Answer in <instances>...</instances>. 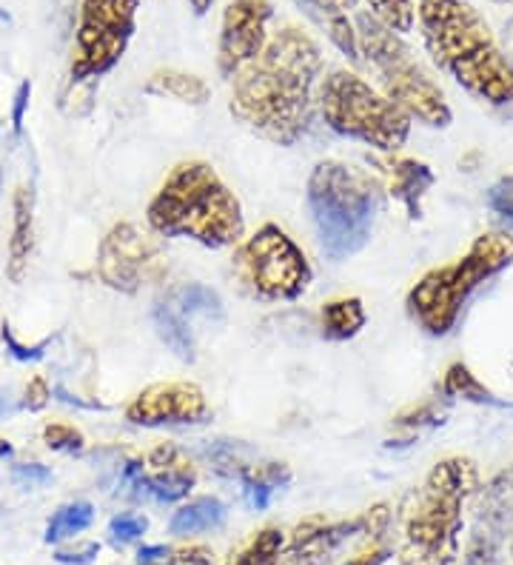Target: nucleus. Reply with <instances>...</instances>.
<instances>
[{
	"label": "nucleus",
	"instance_id": "1",
	"mask_svg": "<svg viewBox=\"0 0 513 565\" xmlns=\"http://www.w3.org/2000/svg\"><path fill=\"white\" fill-rule=\"evenodd\" d=\"M322 55L314 38L297 26L268 38L254 63L234 77L232 109L239 124L277 146H295L314 124V86Z\"/></svg>",
	"mask_w": 513,
	"mask_h": 565
},
{
	"label": "nucleus",
	"instance_id": "2",
	"mask_svg": "<svg viewBox=\"0 0 513 565\" xmlns=\"http://www.w3.org/2000/svg\"><path fill=\"white\" fill-rule=\"evenodd\" d=\"M417 21L437 70L482 104H513V66L485 18L466 0H419Z\"/></svg>",
	"mask_w": 513,
	"mask_h": 565
},
{
	"label": "nucleus",
	"instance_id": "3",
	"mask_svg": "<svg viewBox=\"0 0 513 565\" xmlns=\"http://www.w3.org/2000/svg\"><path fill=\"white\" fill-rule=\"evenodd\" d=\"M477 491V462L468 457L439 460L399 505V565H457L466 525L462 511Z\"/></svg>",
	"mask_w": 513,
	"mask_h": 565
},
{
	"label": "nucleus",
	"instance_id": "4",
	"mask_svg": "<svg viewBox=\"0 0 513 565\" xmlns=\"http://www.w3.org/2000/svg\"><path fill=\"white\" fill-rule=\"evenodd\" d=\"M151 232L185 237L205 248L237 246L246 237V217L232 189L209 163L185 160L174 166L146 212Z\"/></svg>",
	"mask_w": 513,
	"mask_h": 565
},
{
	"label": "nucleus",
	"instance_id": "5",
	"mask_svg": "<svg viewBox=\"0 0 513 565\" xmlns=\"http://www.w3.org/2000/svg\"><path fill=\"white\" fill-rule=\"evenodd\" d=\"M308 212L320 248L331 260H349L371 241L380 186L365 172L340 160H322L308 178Z\"/></svg>",
	"mask_w": 513,
	"mask_h": 565
},
{
	"label": "nucleus",
	"instance_id": "6",
	"mask_svg": "<svg viewBox=\"0 0 513 565\" xmlns=\"http://www.w3.org/2000/svg\"><path fill=\"white\" fill-rule=\"evenodd\" d=\"M354 29L356 43H360V61H365V66L374 72L380 89L391 104H397L410 120H419L431 129L451 126L453 111L445 100L442 89L414 61L403 35L385 29L371 12L356 14Z\"/></svg>",
	"mask_w": 513,
	"mask_h": 565
},
{
	"label": "nucleus",
	"instance_id": "7",
	"mask_svg": "<svg viewBox=\"0 0 513 565\" xmlns=\"http://www.w3.org/2000/svg\"><path fill=\"white\" fill-rule=\"evenodd\" d=\"M513 263V235L505 232H488L473 241L466 257H459L451 266H439L428 271L423 280L408 291V311L428 334L442 338L457 323L459 311L468 297L500 275Z\"/></svg>",
	"mask_w": 513,
	"mask_h": 565
},
{
	"label": "nucleus",
	"instance_id": "8",
	"mask_svg": "<svg viewBox=\"0 0 513 565\" xmlns=\"http://www.w3.org/2000/svg\"><path fill=\"white\" fill-rule=\"evenodd\" d=\"M317 106L331 131L374 146L380 152H397L410 135L408 115L349 70L331 72L322 81Z\"/></svg>",
	"mask_w": 513,
	"mask_h": 565
},
{
	"label": "nucleus",
	"instance_id": "9",
	"mask_svg": "<svg viewBox=\"0 0 513 565\" xmlns=\"http://www.w3.org/2000/svg\"><path fill=\"white\" fill-rule=\"evenodd\" d=\"M234 271L248 295L268 303L297 300L311 286V266L302 248L282 232L266 223L239 246L234 257Z\"/></svg>",
	"mask_w": 513,
	"mask_h": 565
},
{
	"label": "nucleus",
	"instance_id": "10",
	"mask_svg": "<svg viewBox=\"0 0 513 565\" xmlns=\"http://www.w3.org/2000/svg\"><path fill=\"white\" fill-rule=\"evenodd\" d=\"M140 0H81L72 81H95L124 57L137 26Z\"/></svg>",
	"mask_w": 513,
	"mask_h": 565
},
{
	"label": "nucleus",
	"instance_id": "11",
	"mask_svg": "<svg viewBox=\"0 0 513 565\" xmlns=\"http://www.w3.org/2000/svg\"><path fill=\"white\" fill-rule=\"evenodd\" d=\"M163 248L154 237L135 223H117L100 243L97 275L109 289L135 295L163 271Z\"/></svg>",
	"mask_w": 513,
	"mask_h": 565
},
{
	"label": "nucleus",
	"instance_id": "12",
	"mask_svg": "<svg viewBox=\"0 0 513 565\" xmlns=\"http://www.w3.org/2000/svg\"><path fill=\"white\" fill-rule=\"evenodd\" d=\"M513 543V466L479 486L473 497V529L466 545V565H500Z\"/></svg>",
	"mask_w": 513,
	"mask_h": 565
},
{
	"label": "nucleus",
	"instance_id": "13",
	"mask_svg": "<svg viewBox=\"0 0 513 565\" xmlns=\"http://www.w3.org/2000/svg\"><path fill=\"white\" fill-rule=\"evenodd\" d=\"M220 315H223V300L217 297V291L203 282H183L178 289H171L151 311L158 338L169 345L174 358L185 360V363H192L194 352H197L194 320L220 318Z\"/></svg>",
	"mask_w": 513,
	"mask_h": 565
},
{
	"label": "nucleus",
	"instance_id": "14",
	"mask_svg": "<svg viewBox=\"0 0 513 565\" xmlns=\"http://www.w3.org/2000/svg\"><path fill=\"white\" fill-rule=\"evenodd\" d=\"M274 7L268 0H228L223 23H220L217 70L220 75L234 81L248 63L260 57L268 43V21Z\"/></svg>",
	"mask_w": 513,
	"mask_h": 565
},
{
	"label": "nucleus",
	"instance_id": "15",
	"mask_svg": "<svg viewBox=\"0 0 513 565\" xmlns=\"http://www.w3.org/2000/svg\"><path fill=\"white\" fill-rule=\"evenodd\" d=\"M209 401L203 388L185 380H169L143 388L126 406V420L143 428L200 426L209 420Z\"/></svg>",
	"mask_w": 513,
	"mask_h": 565
},
{
	"label": "nucleus",
	"instance_id": "16",
	"mask_svg": "<svg viewBox=\"0 0 513 565\" xmlns=\"http://www.w3.org/2000/svg\"><path fill=\"white\" fill-rule=\"evenodd\" d=\"M126 480L143 489V494H151L160 503H178L185 500L189 491L197 486V469L185 457L183 448L174 443H160L143 457V460L126 466Z\"/></svg>",
	"mask_w": 513,
	"mask_h": 565
},
{
	"label": "nucleus",
	"instance_id": "17",
	"mask_svg": "<svg viewBox=\"0 0 513 565\" xmlns=\"http://www.w3.org/2000/svg\"><path fill=\"white\" fill-rule=\"evenodd\" d=\"M365 520H342L329 523L322 518H311L291 531V540H286L280 552V565H329L342 543L363 534Z\"/></svg>",
	"mask_w": 513,
	"mask_h": 565
},
{
	"label": "nucleus",
	"instance_id": "18",
	"mask_svg": "<svg viewBox=\"0 0 513 565\" xmlns=\"http://www.w3.org/2000/svg\"><path fill=\"white\" fill-rule=\"evenodd\" d=\"M434 183H437V174L431 172V166L419 160H391L388 163V192L403 203L410 221L423 217V198Z\"/></svg>",
	"mask_w": 513,
	"mask_h": 565
},
{
	"label": "nucleus",
	"instance_id": "19",
	"mask_svg": "<svg viewBox=\"0 0 513 565\" xmlns=\"http://www.w3.org/2000/svg\"><path fill=\"white\" fill-rule=\"evenodd\" d=\"M237 480L243 483L246 503L254 511H266L271 505V497L291 483V471L286 462H243L237 469Z\"/></svg>",
	"mask_w": 513,
	"mask_h": 565
},
{
	"label": "nucleus",
	"instance_id": "20",
	"mask_svg": "<svg viewBox=\"0 0 513 565\" xmlns=\"http://www.w3.org/2000/svg\"><path fill=\"white\" fill-rule=\"evenodd\" d=\"M32 232H34V198L29 189H18L14 194V223L12 241H9V277L21 282L26 275L29 255H32Z\"/></svg>",
	"mask_w": 513,
	"mask_h": 565
},
{
	"label": "nucleus",
	"instance_id": "21",
	"mask_svg": "<svg viewBox=\"0 0 513 565\" xmlns=\"http://www.w3.org/2000/svg\"><path fill=\"white\" fill-rule=\"evenodd\" d=\"M226 503H220L217 497H197L171 514L169 531L174 537H192V534L220 529L226 523Z\"/></svg>",
	"mask_w": 513,
	"mask_h": 565
},
{
	"label": "nucleus",
	"instance_id": "22",
	"mask_svg": "<svg viewBox=\"0 0 513 565\" xmlns=\"http://www.w3.org/2000/svg\"><path fill=\"white\" fill-rule=\"evenodd\" d=\"M146 92L158 97H174L180 104L189 106H203L209 100V83L197 75L180 70H160L146 81Z\"/></svg>",
	"mask_w": 513,
	"mask_h": 565
},
{
	"label": "nucleus",
	"instance_id": "23",
	"mask_svg": "<svg viewBox=\"0 0 513 565\" xmlns=\"http://www.w3.org/2000/svg\"><path fill=\"white\" fill-rule=\"evenodd\" d=\"M365 326V309L360 297H340L322 306V334L329 340H351Z\"/></svg>",
	"mask_w": 513,
	"mask_h": 565
},
{
	"label": "nucleus",
	"instance_id": "24",
	"mask_svg": "<svg viewBox=\"0 0 513 565\" xmlns=\"http://www.w3.org/2000/svg\"><path fill=\"white\" fill-rule=\"evenodd\" d=\"M442 394L445 397H451V401H468V403H477V406H491V408L511 406V403L500 401L493 392H488L466 363H453L451 369L445 372Z\"/></svg>",
	"mask_w": 513,
	"mask_h": 565
},
{
	"label": "nucleus",
	"instance_id": "25",
	"mask_svg": "<svg viewBox=\"0 0 513 565\" xmlns=\"http://www.w3.org/2000/svg\"><path fill=\"white\" fill-rule=\"evenodd\" d=\"M92 520H95V505L86 503V500L61 505V509L52 514V520H49L43 540H46V543H63V540L68 537H77L81 531L89 529Z\"/></svg>",
	"mask_w": 513,
	"mask_h": 565
},
{
	"label": "nucleus",
	"instance_id": "26",
	"mask_svg": "<svg viewBox=\"0 0 513 565\" xmlns=\"http://www.w3.org/2000/svg\"><path fill=\"white\" fill-rule=\"evenodd\" d=\"M137 565H214V552L205 545H143L137 552Z\"/></svg>",
	"mask_w": 513,
	"mask_h": 565
},
{
	"label": "nucleus",
	"instance_id": "27",
	"mask_svg": "<svg viewBox=\"0 0 513 565\" xmlns=\"http://www.w3.org/2000/svg\"><path fill=\"white\" fill-rule=\"evenodd\" d=\"M282 545H286V534L280 529H263L254 534L243 552L232 554L226 565H280Z\"/></svg>",
	"mask_w": 513,
	"mask_h": 565
},
{
	"label": "nucleus",
	"instance_id": "28",
	"mask_svg": "<svg viewBox=\"0 0 513 565\" xmlns=\"http://www.w3.org/2000/svg\"><path fill=\"white\" fill-rule=\"evenodd\" d=\"M368 7L376 21L391 29V32H397V35H408L417 26L414 0H368Z\"/></svg>",
	"mask_w": 513,
	"mask_h": 565
},
{
	"label": "nucleus",
	"instance_id": "29",
	"mask_svg": "<svg viewBox=\"0 0 513 565\" xmlns=\"http://www.w3.org/2000/svg\"><path fill=\"white\" fill-rule=\"evenodd\" d=\"M146 529H149V523H146L143 514H117L109 523V537L115 545H126L143 537Z\"/></svg>",
	"mask_w": 513,
	"mask_h": 565
},
{
	"label": "nucleus",
	"instance_id": "30",
	"mask_svg": "<svg viewBox=\"0 0 513 565\" xmlns=\"http://www.w3.org/2000/svg\"><path fill=\"white\" fill-rule=\"evenodd\" d=\"M445 423V408L439 403L428 401V403H419V406L408 408L397 417V426L405 428H431V426H442Z\"/></svg>",
	"mask_w": 513,
	"mask_h": 565
},
{
	"label": "nucleus",
	"instance_id": "31",
	"mask_svg": "<svg viewBox=\"0 0 513 565\" xmlns=\"http://www.w3.org/2000/svg\"><path fill=\"white\" fill-rule=\"evenodd\" d=\"M43 440L52 451H81L83 448V435L68 423H52L43 428Z\"/></svg>",
	"mask_w": 513,
	"mask_h": 565
},
{
	"label": "nucleus",
	"instance_id": "32",
	"mask_svg": "<svg viewBox=\"0 0 513 565\" xmlns=\"http://www.w3.org/2000/svg\"><path fill=\"white\" fill-rule=\"evenodd\" d=\"M488 206L493 214H500L502 221L513 226V174H505L488 189Z\"/></svg>",
	"mask_w": 513,
	"mask_h": 565
},
{
	"label": "nucleus",
	"instance_id": "33",
	"mask_svg": "<svg viewBox=\"0 0 513 565\" xmlns=\"http://www.w3.org/2000/svg\"><path fill=\"white\" fill-rule=\"evenodd\" d=\"M360 0H300V7L306 9L317 23H325L329 18H336V14H349L351 9H356Z\"/></svg>",
	"mask_w": 513,
	"mask_h": 565
},
{
	"label": "nucleus",
	"instance_id": "34",
	"mask_svg": "<svg viewBox=\"0 0 513 565\" xmlns=\"http://www.w3.org/2000/svg\"><path fill=\"white\" fill-rule=\"evenodd\" d=\"M12 480L21 489H38V486H46L52 480V471L41 466V462H21V466L12 469Z\"/></svg>",
	"mask_w": 513,
	"mask_h": 565
},
{
	"label": "nucleus",
	"instance_id": "35",
	"mask_svg": "<svg viewBox=\"0 0 513 565\" xmlns=\"http://www.w3.org/2000/svg\"><path fill=\"white\" fill-rule=\"evenodd\" d=\"M97 554H100V545L86 543L81 548H63V552L55 554V559L63 565H89Z\"/></svg>",
	"mask_w": 513,
	"mask_h": 565
},
{
	"label": "nucleus",
	"instance_id": "36",
	"mask_svg": "<svg viewBox=\"0 0 513 565\" xmlns=\"http://www.w3.org/2000/svg\"><path fill=\"white\" fill-rule=\"evenodd\" d=\"M49 397H52V388L46 386V380L34 377L32 383L26 386V401H23V406L32 408V412H38V408L46 406Z\"/></svg>",
	"mask_w": 513,
	"mask_h": 565
},
{
	"label": "nucleus",
	"instance_id": "37",
	"mask_svg": "<svg viewBox=\"0 0 513 565\" xmlns=\"http://www.w3.org/2000/svg\"><path fill=\"white\" fill-rule=\"evenodd\" d=\"M3 340H7L9 352H12L14 360H38L43 358V345H21L18 340H14V334L9 331V326L3 329Z\"/></svg>",
	"mask_w": 513,
	"mask_h": 565
},
{
	"label": "nucleus",
	"instance_id": "38",
	"mask_svg": "<svg viewBox=\"0 0 513 565\" xmlns=\"http://www.w3.org/2000/svg\"><path fill=\"white\" fill-rule=\"evenodd\" d=\"M29 97H32V83L26 81V83H21V86H18V95H14V109H12L14 131L23 129V115H26Z\"/></svg>",
	"mask_w": 513,
	"mask_h": 565
},
{
	"label": "nucleus",
	"instance_id": "39",
	"mask_svg": "<svg viewBox=\"0 0 513 565\" xmlns=\"http://www.w3.org/2000/svg\"><path fill=\"white\" fill-rule=\"evenodd\" d=\"M388 548H385V545H371L368 552H363V554H356L354 559H349V563L345 565H383L385 559H388Z\"/></svg>",
	"mask_w": 513,
	"mask_h": 565
},
{
	"label": "nucleus",
	"instance_id": "40",
	"mask_svg": "<svg viewBox=\"0 0 513 565\" xmlns=\"http://www.w3.org/2000/svg\"><path fill=\"white\" fill-rule=\"evenodd\" d=\"M502 41H505V49H502V52H505V57L513 66V18L505 23V35H502Z\"/></svg>",
	"mask_w": 513,
	"mask_h": 565
},
{
	"label": "nucleus",
	"instance_id": "41",
	"mask_svg": "<svg viewBox=\"0 0 513 565\" xmlns=\"http://www.w3.org/2000/svg\"><path fill=\"white\" fill-rule=\"evenodd\" d=\"M214 0H189V7H192L194 14H205L209 9H212Z\"/></svg>",
	"mask_w": 513,
	"mask_h": 565
},
{
	"label": "nucleus",
	"instance_id": "42",
	"mask_svg": "<svg viewBox=\"0 0 513 565\" xmlns=\"http://www.w3.org/2000/svg\"><path fill=\"white\" fill-rule=\"evenodd\" d=\"M7 455H12V446H9L7 440H0V457H7Z\"/></svg>",
	"mask_w": 513,
	"mask_h": 565
},
{
	"label": "nucleus",
	"instance_id": "43",
	"mask_svg": "<svg viewBox=\"0 0 513 565\" xmlns=\"http://www.w3.org/2000/svg\"><path fill=\"white\" fill-rule=\"evenodd\" d=\"M496 3H513V0H496Z\"/></svg>",
	"mask_w": 513,
	"mask_h": 565
},
{
	"label": "nucleus",
	"instance_id": "44",
	"mask_svg": "<svg viewBox=\"0 0 513 565\" xmlns=\"http://www.w3.org/2000/svg\"><path fill=\"white\" fill-rule=\"evenodd\" d=\"M0 183H3V174H0Z\"/></svg>",
	"mask_w": 513,
	"mask_h": 565
},
{
	"label": "nucleus",
	"instance_id": "45",
	"mask_svg": "<svg viewBox=\"0 0 513 565\" xmlns=\"http://www.w3.org/2000/svg\"><path fill=\"white\" fill-rule=\"evenodd\" d=\"M511 554H513V543H511Z\"/></svg>",
	"mask_w": 513,
	"mask_h": 565
}]
</instances>
